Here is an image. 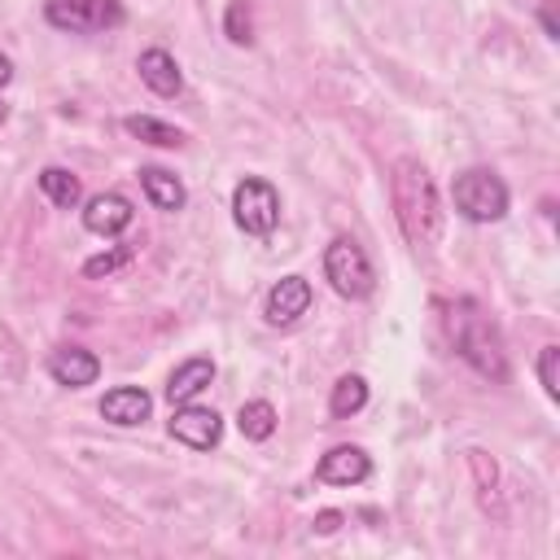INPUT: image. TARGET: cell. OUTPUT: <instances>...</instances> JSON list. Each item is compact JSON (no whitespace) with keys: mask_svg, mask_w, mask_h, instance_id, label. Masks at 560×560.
Instances as JSON below:
<instances>
[{"mask_svg":"<svg viewBox=\"0 0 560 560\" xmlns=\"http://www.w3.org/2000/svg\"><path fill=\"white\" fill-rule=\"evenodd\" d=\"M44 18L70 35H101L122 26L127 13L118 0H44Z\"/></svg>","mask_w":560,"mask_h":560,"instance_id":"5b68a950","label":"cell"},{"mask_svg":"<svg viewBox=\"0 0 560 560\" xmlns=\"http://www.w3.org/2000/svg\"><path fill=\"white\" fill-rule=\"evenodd\" d=\"M48 376L57 385H66V389H83V385H92L101 376V359L92 350H83V346H61V350L48 354Z\"/></svg>","mask_w":560,"mask_h":560,"instance_id":"8fae6325","label":"cell"},{"mask_svg":"<svg viewBox=\"0 0 560 560\" xmlns=\"http://www.w3.org/2000/svg\"><path fill=\"white\" fill-rule=\"evenodd\" d=\"M389 197H394L398 228H402V236H407L416 249H429V245L442 241L446 210H442L438 184H433V175H429L424 162L398 158V162L389 166Z\"/></svg>","mask_w":560,"mask_h":560,"instance_id":"6da1fadb","label":"cell"},{"mask_svg":"<svg viewBox=\"0 0 560 560\" xmlns=\"http://www.w3.org/2000/svg\"><path fill=\"white\" fill-rule=\"evenodd\" d=\"M39 192H44L57 210H74V206H79V197H83L79 175H70L66 166H44V171H39Z\"/></svg>","mask_w":560,"mask_h":560,"instance_id":"e0dca14e","label":"cell"},{"mask_svg":"<svg viewBox=\"0 0 560 560\" xmlns=\"http://www.w3.org/2000/svg\"><path fill=\"white\" fill-rule=\"evenodd\" d=\"M306 311H311V280H306V276H284V280H276L271 293H267V302H262V319H267L271 328H289V324H298Z\"/></svg>","mask_w":560,"mask_h":560,"instance_id":"52a82bcc","label":"cell"},{"mask_svg":"<svg viewBox=\"0 0 560 560\" xmlns=\"http://www.w3.org/2000/svg\"><path fill=\"white\" fill-rule=\"evenodd\" d=\"M0 122H4V105H0Z\"/></svg>","mask_w":560,"mask_h":560,"instance_id":"d4e9b609","label":"cell"},{"mask_svg":"<svg viewBox=\"0 0 560 560\" xmlns=\"http://www.w3.org/2000/svg\"><path fill=\"white\" fill-rule=\"evenodd\" d=\"M136 210L122 192H96L83 201V228L96 232V236H118L122 228H131Z\"/></svg>","mask_w":560,"mask_h":560,"instance_id":"30bf717a","label":"cell"},{"mask_svg":"<svg viewBox=\"0 0 560 560\" xmlns=\"http://www.w3.org/2000/svg\"><path fill=\"white\" fill-rule=\"evenodd\" d=\"M136 70H140L144 88H149V92H158V96H175V92L184 88L179 61H175L166 48H144V52H140V61H136Z\"/></svg>","mask_w":560,"mask_h":560,"instance_id":"5bb4252c","label":"cell"},{"mask_svg":"<svg viewBox=\"0 0 560 560\" xmlns=\"http://www.w3.org/2000/svg\"><path fill=\"white\" fill-rule=\"evenodd\" d=\"M363 402H368V381H363L359 372H350V376H341V381L332 385L328 411H332L337 420H350L354 411H363Z\"/></svg>","mask_w":560,"mask_h":560,"instance_id":"d6986e66","label":"cell"},{"mask_svg":"<svg viewBox=\"0 0 560 560\" xmlns=\"http://www.w3.org/2000/svg\"><path fill=\"white\" fill-rule=\"evenodd\" d=\"M153 411V398L140 389V385H114L105 398H101V416L118 429H131V424H144Z\"/></svg>","mask_w":560,"mask_h":560,"instance_id":"7c38bea8","label":"cell"},{"mask_svg":"<svg viewBox=\"0 0 560 560\" xmlns=\"http://www.w3.org/2000/svg\"><path fill=\"white\" fill-rule=\"evenodd\" d=\"M538 381H542L547 398H560V346L538 350Z\"/></svg>","mask_w":560,"mask_h":560,"instance_id":"44dd1931","label":"cell"},{"mask_svg":"<svg viewBox=\"0 0 560 560\" xmlns=\"http://www.w3.org/2000/svg\"><path fill=\"white\" fill-rule=\"evenodd\" d=\"M228 39H232V44H249V13H245V0H232V4H228Z\"/></svg>","mask_w":560,"mask_h":560,"instance_id":"7402d4cb","label":"cell"},{"mask_svg":"<svg viewBox=\"0 0 560 560\" xmlns=\"http://www.w3.org/2000/svg\"><path fill=\"white\" fill-rule=\"evenodd\" d=\"M140 188H144V197H149L158 210H184V201H188L184 184H179L166 166H140Z\"/></svg>","mask_w":560,"mask_h":560,"instance_id":"9a60e30c","label":"cell"},{"mask_svg":"<svg viewBox=\"0 0 560 560\" xmlns=\"http://www.w3.org/2000/svg\"><path fill=\"white\" fill-rule=\"evenodd\" d=\"M451 201L468 223H499L508 214V184L490 166H468L455 175Z\"/></svg>","mask_w":560,"mask_h":560,"instance_id":"3957f363","label":"cell"},{"mask_svg":"<svg viewBox=\"0 0 560 560\" xmlns=\"http://www.w3.org/2000/svg\"><path fill=\"white\" fill-rule=\"evenodd\" d=\"M127 262H131V245H114V249L88 258V262H83V276H88V280H101V276H114V271L127 267Z\"/></svg>","mask_w":560,"mask_h":560,"instance_id":"ffe728a7","label":"cell"},{"mask_svg":"<svg viewBox=\"0 0 560 560\" xmlns=\"http://www.w3.org/2000/svg\"><path fill=\"white\" fill-rule=\"evenodd\" d=\"M210 381H214V359L192 354V359H184V363L166 376V402H171V407L192 402L201 389H210Z\"/></svg>","mask_w":560,"mask_h":560,"instance_id":"4fadbf2b","label":"cell"},{"mask_svg":"<svg viewBox=\"0 0 560 560\" xmlns=\"http://www.w3.org/2000/svg\"><path fill=\"white\" fill-rule=\"evenodd\" d=\"M122 127H127V136H136V140H144V144H158V149L184 144V131L171 127V122H162V118H153V114H127Z\"/></svg>","mask_w":560,"mask_h":560,"instance_id":"2e32d148","label":"cell"},{"mask_svg":"<svg viewBox=\"0 0 560 560\" xmlns=\"http://www.w3.org/2000/svg\"><path fill=\"white\" fill-rule=\"evenodd\" d=\"M232 219L249 236H271V228L280 223V192L267 179H241L232 188Z\"/></svg>","mask_w":560,"mask_h":560,"instance_id":"8992f818","label":"cell"},{"mask_svg":"<svg viewBox=\"0 0 560 560\" xmlns=\"http://www.w3.org/2000/svg\"><path fill=\"white\" fill-rule=\"evenodd\" d=\"M337 525H341V512H319L315 516V534H332Z\"/></svg>","mask_w":560,"mask_h":560,"instance_id":"603a6c76","label":"cell"},{"mask_svg":"<svg viewBox=\"0 0 560 560\" xmlns=\"http://www.w3.org/2000/svg\"><path fill=\"white\" fill-rule=\"evenodd\" d=\"M9 79H13V66H9V57H4V52H0V88H4V83H9Z\"/></svg>","mask_w":560,"mask_h":560,"instance_id":"cb8c5ba5","label":"cell"},{"mask_svg":"<svg viewBox=\"0 0 560 560\" xmlns=\"http://www.w3.org/2000/svg\"><path fill=\"white\" fill-rule=\"evenodd\" d=\"M171 438L184 442V446H192V451H210V446H219V438H223V420H219V411H210V407L179 402L175 416H171Z\"/></svg>","mask_w":560,"mask_h":560,"instance_id":"ba28073f","label":"cell"},{"mask_svg":"<svg viewBox=\"0 0 560 560\" xmlns=\"http://www.w3.org/2000/svg\"><path fill=\"white\" fill-rule=\"evenodd\" d=\"M324 276H328V284H332L341 298H350V302H359V298H368V293L376 289L372 262H368L363 245L350 241V236H337V241L324 249Z\"/></svg>","mask_w":560,"mask_h":560,"instance_id":"277c9868","label":"cell"},{"mask_svg":"<svg viewBox=\"0 0 560 560\" xmlns=\"http://www.w3.org/2000/svg\"><path fill=\"white\" fill-rule=\"evenodd\" d=\"M368 477H372V459H368L363 446H350V442L332 446V451L315 464V481H324V486H359V481H368Z\"/></svg>","mask_w":560,"mask_h":560,"instance_id":"9c48e42d","label":"cell"},{"mask_svg":"<svg viewBox=\"0 0 560 560\" xmlns=\"http://www.w3.org/2000/svg\"><path fill=\"white\" fill-rule=\"evenodd\" d=\"M446 332L451 346L459 350V359H468L486 381H508V354H503V337L499 328L486 319V311L468 298L446 306Z\"/></svg>","mask_w":560,"mask_h":560,"instance_id":"7a4b0ae2","label":"cell"},{"mask_svg":"<svg viewBox=\"0 0 560 560\" xmlns=\"http://www.w3.org/2000/svg\"><path fill=\"white\" fill-rule=\"evenodd\" d=\"M236 429L249 438V442H267L276 433V407L267 398H254V402H241L236 411Z\"/></svg>","mask_w":560,"mask_h":560,"instance_id":"ac0fdd59","label":"cell"}]
</instances>
